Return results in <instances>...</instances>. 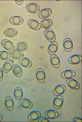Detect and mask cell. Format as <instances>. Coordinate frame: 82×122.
Here are the masks:
<instances>
[{"mask_svg": "<svg viewBox=\"0 0 82 122\" xmlns=\"http://www.w3.org/2000/svg\"><path fill=\"white\" fill-rule=\"evenodd\" d=\"M44 36L46 39L49 42H55L56 40L55 33L50 28L45 29L44 30Z\"/></svg>", "mask_w": 82, "mask_h": 122, "instance_id": "obj_1", "label": "cell"}, {"mask_svg": "<svg viewBox=\"0 0 82 122\" xmlns=\"http://www.w3.org/2000/svg\"><path fill=\"white\" fill-rule=\"evenodd\" d=\"M39 122H50L49 120L47 118H45L43 117H40L38 119Z\"/></svg>", "mask_w": 82, "mask_h": 122, "instance_id": "obj_29", "label": "cell"}, {"mask_svg": "<svg viewBox=\"0 0 82 122\" xmlns=\"http://www.w3.org/2000/svg\"><path fill=\"white\" fill-rule=\"evenodd\" d=\"M45 116L46 118L52 120L55 119L58 117V113L57 111L55 110L50 109L46 112Z\"/></svg>", "mask_w": 82, "mask_h": 122, "instance_id": "obj_23", "label": "cell"}, {"mask_svg": "<svg viewBox=\"0 0 82 122\" xmlns=\"http://www.w3.org/2000/svg\"><path fill=\"white\" fill-rule=\"evenodd\" d=\"M19 102L21 106L26 109L31 108L33 105L32 102L29 99L21 98Z\"/></svg>", "mask_w": 82, "mask_h": 122, "instance_id": "obj_15", "label": "cell"}, {"mask_svg": "<svg viewBox=\"0 0 82 122\" xmlns=\"http://www.w3.org/2000/svg\"><path fill=\"white\" fill-rule=\"evenodd\" d=\"M50 62L51 64L55 68H58L60 64V60L56 55H51L50 57Z\"/></svg>", "mask_w": 82, "mask_h": 122, "instance_id": "obj_17", "label": "cell"}, {"mask_svg": "<svg viewBox=\"0 0 82 122\" xmlns=\"http://www.w3.org/2000/svg\"><path fill=\"white\" fill-rule=\"evenodd\" d=\"M15 2L18 5H21L24 2V0H15Z\"/></svg>", "mask_w": 82, "mask_h": 122, "instance_id": "obj_32", "label": "cell"}, {"mask_svg": "<svg viewBox=\"0 0 82 122\" xmlns=\"http://www.w3.org/2000/svg\"><path fill=\"white\" fill-rule=\"evenodd\" d=\"M67 83L68 86L73 89H78L80 87V83L78 81L72 78L68 79L67 81Z\"/></svg>", "mask_w": 82, "mask_h": 122, "instance_id": "obj_10", "label": "cell"}, {"mask_svg": "<svg viewBox=\"0 0 82 122\" xmlns=\"http://www.w3.org/2000/svg\"><path fill=\"white\" fill-rule=\"evenodd\" d=\"M24 92L21 87L17 86L15 88L14 91V95L16 100H20L22 98Z\"/></svg>", "mask_w": 82, "mask_h": 122, "instance_id": "obj_20", "label": "cell"}, {"mask_svg": "<svg viewBox=\"0 0 82 122\" xmlns=\"http://www.w3.org/2000/svg\"><path fill=\"white\" fill-rule=\"evenodd\" d=\"M24 20L21 17L19 16H12L9 20V22L14 25H19L23 24Z\"/></svg>", "mask_w": 82, "mask_h": 122, "instance_id": "obj_12", "label": "cell"}, {"mask_svg": "<svg viewBox=\"0 0 82 122\" xmlns=\"http://www.w3.org/2000/svg\"><path fill=\"white\" fill-rule=\"evenodd\" d=\"M12 69L13 73L16 77H20L22 76L23 74L22 69L19 65L17 64L14 65Z\"/></svg>", "mask_w": 82, "mask_h": 122, "instance_id": "obj_19", "label": "cell"}, {"mask_svg": "<svg viewBox=\"0 0 82 122\" xmlns=\"http://www.w3.org/2000/svg\"><path fill=\"white\" fill-rule=\"evenodd\" d=\"M66 90V87L64 84L57 85L54 89L53 93L56 95H61L64 93Z\"/></svg>", "mask_w": 82, "mask_h": 122, "instance_id": "obj_16", "label": "cell"}, {"mask_svg": "<svg viewBox=\"0 0 82 122\" xmlns=\"http://www.w3.org/2000/svg\"><path fill=\"white\" fill-rule=\"evenodd\" d=\"M10 55L11 57L14 59H20L24 56V54L22 51L19 50L17 49H14L13 51H11Z\"/></svg>", "mask_w": 82, "mask_h": 122, "instance_id": "obj_24", "label": "cell"}, {"mask_svg": "<svg viewBox=\"0 0 82 122\" xmlns=\"http://www.w3.org/2000/svg\"><path fill=\"white\" fill-rule=\"evenodd\" d=\"M63 98L61 95H57L53 101V105L55 109H59L61 107L63 104Z\"/></svg>", "mask_w": 82, "mask_h": 122, "instance_id": "obj_9", "label": "cell"}, {"mask_svg": "<svg viewBox=\"0 0 82 122\" xmlns=\"http://www.w3.org/2000/svg\"><path fill=\"white\" fill-rule=\"evenodd\" d=\"M76 75L74 71L72 70H67L63 71L61 74V77L64 79H69L73 77Z\"/></svg>", "mask_w": 82, "mask_h": 122, "instance_id": "obj_14", "label": "cell"}, {"mask_svg": "<svg viewBox=\"0 0 82 122\" xmlns=\"http://www.w3.org/2000/svg\"><path fill=\"white\" fill-rule=\"evenodd\" d=\"M73 121V122H82V119L79 117H75Z\"/></svg>", "mask_w": 82, "mask_h": 122, "instance_id": "obj_31", "label": "cell"}, {"mask_svg": "<svg viewBox=\"0 0 82 122\" xmlns=\"http://www.w3.org/2000/svg\"><path fill=\"white\" fill-rule=\"evenodd\" d=\"M82 56L78 54H75L69 58V63L73 65H77L82 61Z\"/></svg>", "mask_w": 82, "mask_h": 122, "instance_id": "obj_13", "label": "cell"}, {"mask_svg": "<svg viewBox=\"0 0 82 122\" xmlns=\"http://www.w3.org/2000/svg\"><path fill=\"white\" fill-rule=\"evenodd\" d=\"M2 119H3V117L1 115H0V122L2 120Z\"/></svg>", "mask_w": 82, "mask_h": 122, "instance_id": "obj_33", "label": "cell"}, {"mask_svg": "<svg viewBox=\"0 0 82 122\" xmlns=\"http://www.w3.org/2000/svg\"><path fill=\"white\" fill-rule=\"evenodd\" d=\"M19 63L23 67L28 68L31 67L32 62L30 60L25 57H23L19 59Z\"/></svg>", "mask_w": 82, "mask_h": 122, "instance_id": "obj_21", "label": "cell"}, {"mask_svg": "<svg viewBox=\"0 0 82 122\" xmlns=\"http://www.w3.org/2000/svg\"><path fill=\"white\" fill-rule=\"evenodd\" d=\"M25 8L27 12L32 14L37 13L40 10L39 6L35 3H29L27 5Z\"/></svg>", "mask_w": 82, "mask_h": 122, "instance_id": "obj_2", "label": "cell"}, {"mask_svg": "<svg viewBox=\"0 0 82 122\" xmlns=\"http://www.w3.org/2000/svg\"><path fill=\"white\" fill-rule=\"evenodd\" d=\"M2 46L5 49L9 51H12L15 49V46L12 42L8 40H3L1 41Z\"/></svg>", "mask_w": 82, "mask_h": 122, "instance_id": "obj_4", "label": "cell"}, {"mask_svg": "<svg viewBox=\"0 0 82 122\" xmlns=\"http://www.w3.org/2000/svg\"><path fill=\"white\" fill-rule=\"evenodd\" d=\"M28 47V44L24 42H19L17 45V49L21 51H25Z\"/></svg>", "mask_w": 82, "mask_h": 122, "instance_id": "obj_27", "label": "cell"}, {"mask_svg": "<svg viewBox=\"0 0 82 122\" xmlns=\"http://www.w3.org/2000/svg\"><path fill=\"white\" fill-rule=\"evenodd\" d=\"M53 24V21L50 19H44L41 21L40 23L41 27L44 29H48L52 26Z\"/></svg>", "mask_w": 82, "mask_h": 122, "instance_id": "obj_26", "label": "cell"}, {"mask_svg": "<svg viewBox=\"0 0 82 122\" xmlns=\"http://www.w3.org/2000/svg\"><path fill=\"white\" fill-rule=\"evenodd\" d=\"M28 24L30 28L34 30H38L41 28L39 23L35 20H29L28 22Z\"/></svg>", "mask_w": 82, "mask_h": 122, "instance_id": "obj_11", "label": "cell"}, {"mask_svg": "<svg viewBox=\"0 0 82 122\" xmlns=\"http://www.w3.org/2000/svg\"><path fill=\"white\" fill-rule=\"evenodd\" d=\"M10 52L5 51H0V59L3 60L9 59L10 58Z\"/></svg>", "mask_w": 82, "mask_h": 122, "instance_id": "obj_28", "label": "cell"}, {"mask_svg": "<svg viewBox=\"0 0 82 122\" xmlns=\"http://www.w3.org/2000/svg\"><path fill=\"white\" fill-rule=\"evenodd\" d=\"M52 13V11L50 8H44L39 11L38 13V16L41 19H46L51 16Z\"/></svg>", "mask_w": 82, "mask_h": 122, "instance_id": "obj_3", "label": "cell"}, {"mask_svg": "<svg viewBox=\"0 0 82 122\" xmlns=\"http://www.w3.org/2000/svg\"><path fill=\"white\" fill-rule=\"evenodd\" d=\"M18 34V32L15 29L9 28L5 30L4 34L5 36L8 37H13L16 36Z\"/></svg>", "mask_w": 82, "mask_h": 122, "instance_id": "obj_22", "label": "cell"}, {"mask_svg": "<svg viewBox=\"0 0 82 122\" xmlns=\"http://www.w3.org/2000/svg\"><path fill=\"white\" fill-rule=\"evenodd\" d=\"M41 113L38 111H33L29 115L28 118L30 121H37L41 116Z\"/></svg>", "mask_w": 82, "mask_h": 122, "instance_id": "obj_25", "label": "cell"}, {"mask_svg": "<svg viewBox=\"0 0 82 122\" xmlns=\"http://www.w3.org/2000/svg\"><path fill=\"white\" fill-rule=\"evenodd\" d=\"M5 104L7 109L9 111L13 110L14 106L13 99L10 96L6 97L5 101Z\"/></svg>", "mask_w": 82, "mask_h": 122, "instance_id": "obj_6", "label": "cell"}, {"mask_svg": "<svg viewBox=\"0 0 82 122\" xmlns=\"http://www.w3.org/2000/svg\"><path fill=\"white\" fill-rule=\"evenodd\" d=\"M36 77L39 82L40 83L44 82L46 79V74L43 69L39 68L37 69L36 72Z\"/></svg>", "mask_w": 82, "mask_h": 122, "instance_id": "obj_5", "label": "cell"}, {"mask_svg": "<svg viewBox=\"0 0 82 122\" xmlns=\"http://www.w3.org/2000/svg\"><path fill=\"white\" fill-rule=\"evenodd\" d=\"M3 72L1 68H0V81L3 79Z\"/></svg>", "mask_w": 82, "mask_h": 122, "instance_id": "obj_30", "label": "cell"}, {"mask_svg": "<svg viewBox=\"0 0 82 122\" xmlns=\"http://www.w3.org/2000/svg\"><path fill=\"white\" fill-rule=\"evenodd\" d=\"M58 44L57 42H51L48 47V53L51 55H53L56 53L58 49Z\"/></svg>", "mask_w": 82, "mask_h": 122, "instance_id": "obj_18", "label": "cell"}, {"mask_svg": "<svg viewBox=\"0 0 82 122\" xmlns=\"http://www.w3.org/2000/svg\"><path fill=\"white\" fill-rule=\"evenodd\" d=\"M14 61L12 60L9 59L5 63L3 67V71L4 73H7L12 70L13 67Z\"/></svg>", "mask_w": 82, "mask_h": 122, "instance_id": "obj_8", "label": "cell"}, {"mask_svg": "<svg viewBox=\"0 0 82 122\" xmlns=\"http://www.w3.org/2000/svg\"><path fill=\"white\" fill-rule=\"evenodd\" d=\"M63 47L64 50L67 52H69L72 50L73 47V43L72 40L69 38H67L64 39L63 44Z\"/></svg>", "mask_w": 82, "mask_h": 122, "instance_id": "obj_7", "label": "cell"}]
</instances>
